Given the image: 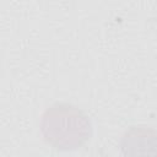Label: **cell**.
I'll return each mask as SVG.
<instances>
[{
    "instance_id": "6da1fadb",
    "label": "cell",
    "mask_w": 157,
    "mask_h": 157,
    "mask_svg": "<svg viewBox=\"0 0 157 157\" xmlns=\"http://www.w3.org/2000/svg\"><path fill=\"white\" fill-rule=\"evenodd\" d=\"M40 132L44 140L59 151L83 146L92 136L90 117L71 103H54L42 114Z\"/></svg>"
},
{
    "instance_id": "7a4b0ae2",
    "label": "cell",
    "mask_w": 157,
    "mask_h": 157,
    "mask_svg": "<svg viewBox=\"0 0 157 157\" xmlns=\"http://www.w3.org/2000/svg\"><path fill=\"white\" fill-rule=\"evenodd\" d=\"M124 157H157V130L146 125L130 126L120 137Z\"/></svg>"
}]
</instances>
